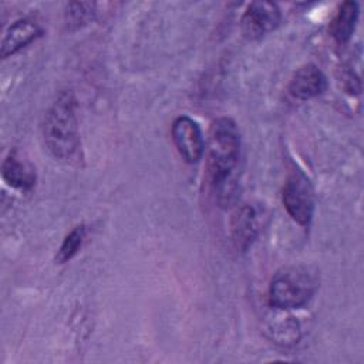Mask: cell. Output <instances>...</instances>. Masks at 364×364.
I'll use <instances>...</instances> for the list:
<instances>
[{"mask_svg":"<svg viewBox=\"0 0 364 364\" xmlns=\"http://www.w3.org/2000/svg\"><path fill=\"white\" fill-rule=\"evenodd\" d=\"M240 132L232 118L220 117L210 124L208 138V175L212 189L222 205L230 203L237 193L233 172L240 156Z\"/></svg>","mask_w":364,"mask_h":364,"instance_id":"obj_1","label":"cell"},{"mask_svg":"<svg viewBox=\"0 0 364 364\" xmlns=\"http://www.w3.org/2000/svg\"><path fill=\"white\" fill-rule=\"evenodd\" d=\"M43 136L50 154L65 162L80 158L81 138L77 117V101L71 91H61L46 112Z\"/></svg>","mask_w":364,"mask_h":364,"instance_id":"obj_2","label":"cell"},{"mask_svg":"<svg viewBox=\"0 0 364 364\" xmlns=\"http://www.w3.org/2000/svg\"><path fill=\"white\" fill-rule=\"evenodd\" d=\"M317 279L304 266H289L276 272L269 287V303L279 310L300 309L310 301Z\"/></svg>","mask_w":364,"mask_h":364,"instance_id":"obj_3","label":"cell"},{"mask_svg":"<svg viewBox=\"0 0 364 364\" xmlns=\"http://www.w3.org/2000/svg\"><path fill=\"white\" fill-rule=\"evenodd\" d=\"M282 200L299 225L307 226L314 213V189L310 179L301 171H291L284 182Z\"/></svg>","mask_w":364,"mask_h":364,"instance_id":"obj_4","label":"cell"},{"mask_svg":"<svg viewBox=\"0 0 364 364\" xmlns=\"http://www.w3.org/2000/svg\"><path fill=\"white\" fill-rule=\"evenodd\" d=\"M280 9L273 1H252L240 20V28L245 38L250 41L260 40L280 23Z\"/></svg>","mask_w":364,"mask_h":364,"instance_id":"obj_5","label":"cell"},{"mask_svg":"<svg viewBox=\"0 0 364 364\" xmlns=\"http://www.w3.org/2000/svg\"><path fill=\"white\" fill-rule=\"evenodd\" d=\"M173 144L188 164H196L202 159L205 152V141L199 124L188 115L175 118L171 128Z\"/></svg>","mask_w":364,"mask_h":364,"instance_id":"obj_6","label":"cell"},{"mask_svg":"<svg viewBox=\"0 0 364 364\" xmlns=\"http://www.w3.org/2000/svg\"><path fill=\"white\" fill-rule=\"evenodd\" d=\"M262 228V213L253 205H242L232 216L230 236L235 247L240 252L249 249Z\"/></svg>","mask_w":364,"mask_h":364,"instance_id":"obj_7","label":"cell"},{"mask_svg":"<svg viewBox=\"0 0 364 364\" xmlns=\"http://www.w3.org/2000/svg\"><path fill=\"white\" fill-rule=\"evenodd\" d=\"M327 88V78L323 71L314 64L301 65L289 82V94L299 100L307 101L321 95Z\"/></svg>","mask_w":364,"mask_h":364,"instance_id":"obj_8","label":"cell"},{"mask_svg":"<svg viewBox=\"0 0 364 364\" xmlns=\"http://www.w3.org/2000/svg\"><path fill=\"white\" fill-rule=\"evenodd\" d=\"M1 175L4 182L18 191H30L34 188L37 175L33 164L26 159L17 149L7 154L1 165Z\"/></svg>","mask_w":364,"mask_h":364,"instance_id":"obj_9","label":"cell"},{"mask_svg":"<svg viewBox=\"0 0 364 364\" xmlns=\"http://www.w3.org/2000/svg\"><path fill=\"white\" fill-rule=\"evenodd\" d=\"M41 36L43 27L38 23L31 18H20L14 21L4 33L0 55L3 58L14 55Z\"/></svg>","mask_w":364,"mask_h":364,"instance_id":"obj_10","label":"cell"},{"mask_svg":"<svg viewBox=\"0 0 364 364\" xmlns=\"http://www.w3.org/2000/svg\"><path fill=\"white\" fill-rule=\"evenodd\" d=\"M358 3L355 1H344L340 6L330 27V31L338 44H346L351 38L358 20Z\"/></svg>","mask_w":364,"mask_h":364,"instance_id":"obj_11","label":"cell"},{"mask_svg":"<svg viewBox=\"0 0 364 364\" xmlns=\"http://www.w3.org/2000/svg\"><path fill=\"white\" fill-rule=\"evenodd\" d=\"M95 14V3L73 1L65 6V26L68 30H78L87 26Z\"/></svg>","mask_w":364,"mask_h":364,"instance_id":"obj_12","label":"cell"},{"mask_svg":"<svg viewBox=\"0 0 364 364\" xmlns=\"http://www.w3.org/2000/svg\"><path fill=\"white\" fill-rule=\"evenodd\" d=\"M84 239H85V225H78V226L73 228L71 232L64 237V240L55 255L57 263H65V262L71 260L80 250Z\"/></svg>","mask_w":364,"mask_h":364,"instance_id":"obj_13","label":"cell"}]
</instances>
